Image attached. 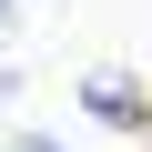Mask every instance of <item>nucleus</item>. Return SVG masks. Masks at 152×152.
Masks as SVG:
<instances>
[{"instance_id": "obj_1", "label": "nucleus", "mask_w": 152, "mask_h": 152, "mask_svg": "<svg viewBox=\"0 0 152 152\" xmlns=\"http://www.w3.org/2000/svg\"><path fill=\"white\" fill-rule=\"evenodd\" d=\"M81 102H91V112H112V122H132V81H122V71H91Z\"/></svg>"}, {"instance_id": "obj_2", "label": "nucleus", "mask_w": 152, "mask_h": 152, "mask_svg": "<svg viewBox=\"0 0 152 152\" xmlns=\"http://www.w3.org/2000/svg\"><path fill=\"white\" fill-rule=\"evenodd\" d=\"M10 152H61V142H10Z\"/></svg>"}, {"instance_id": "obj_3", "label": "nucleus", "mask_w": 152, "mask_h": 152, "mask_svg": "<svg viewBox=\"0 0 152 152\" xmlns=\"http://www.w3.org/2000/svg\"><path fill=\"white\" fill-rule=\"evenodd\" d=\"M0 31H10V0H0Z\"/></svg>"}]
</instances>
